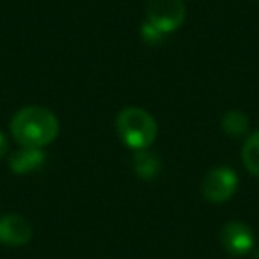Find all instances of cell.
Masks as SVG:
<instances>
[{"mask_svg":"<svg viewBox=\"0 0 259 259\" xmlns=\"http://www.w3.org/2000/svg\"><path fill=\"white\" fill-rule=\"evenodd\" d=\"M134 170L142 180H153L162 170V162L156 155L142 149V151H137V155L134 156Z\"/></svg>","mask_w":259,"mask_h":259,"instance_id":"cell-8","label":"cell"},{"mask_svg":"<svg viewBox=\"0 0 259 259\" xmlns=\"http://www.w3.org/2000/svg\"><path fill=\"white\" fill-rule=\"evenodd\" d=\"M45 162V155L39 148H22L9 158V167L15 174H29L39 169Z\"/></svg>","mask_w":259,"mask_h":259,"instance_id":"cell-7","label":"cell"},{"mask_svg":"<svg viewBox=\"0 0 259 259\" xmlns=\"http://www.w3.org/2000/svg\"><path fill=\"white\" fill-rule=\"evenodd\" d=\"M11 134L22 148H43L59 135V121L45 107H25L11 121Z\"/></svg>","mask_w":259,"mask_h":259,"instance_id":"cell-1","label":"cell"},{"mask_svg":"<svg viewBox=\"0 0 259 259\" xmlns=\"http://www.w3.org/2000/svg\"><path fill=\"white\" fill-rule=\"evenodd\" d=\"M32 240V226L23 215L8 213L0 217V243L6 247H23Z\"/></svg>","mask_w":259,"mask_h":259,"instance_id":"cell-6","label":"cell"},{"mask_svg":"<svg viewBox=\"0 0 259 259\" xmlns=\"http://www.w3.org/2000/svg\"><path fill=\"white\" fill-rule=\"evenodd\" d=\"M255 259H259V250H257V252H255Z\"/></svg>","mask_w":259,"mask_h":259,"instance_id":"cell-13","label":"cell"},{"mask_svg":"<svg viewBox=\"0 0 259 259\" xmlns=\"http://www.w3.org/2000/svg\"><path fill=\"white\" fill-rule=\"evenodd\" d=\"M115 130H117L119 139L128 148L137 149V151L148 149L158 135V124L155 117L149 112L137 107L122 108L119 112L115 119Z\"/></svg>","mask_w":259,"mask_h":259,"instance_id":"cell-2","label":"cell"},{"mask_svg":"<svg viewBox=\"0 0 259 259\" xmlns=\"http://www.w3.org/2000/svg\"><path fill=\"white\" fill-rule=\"evenodd\" d=\"M8 153V139H6V135L0 132V158Z\"/></svg>","mask_w":259,"mask_h":259,"instance_id":"cell-12","label":"cell"},{"mask_svg":"<svg viewBox=\"0 0 259 259\" xmlns=\"http://www.w3.org/2000/svg\"><path fill=\"white\" fill-rule=\"evenodd\" d=\"M141 37L144 39V43L151 45V47H156V45H160L163 41V37H165V34L160 32L156 27H153L151 23L146 22L144 25L141 27Z\"/></svg>","mask_w":259,"mask_h":259,"instance_id":"cell-11","label":"cell"},{"mask_svg":"<svg viewBox=\"0 0 259 259\" xmlns=\"http://www.w3.org/2000/svg\"><path fill=\"white\" fill-rule=\"evenodd\" d=\"M146 16L148 23L167 36L183 25L187 18V8L183 0H148Z\"/></svg>","mask_w":259,"mask_h":259,"instance_id":"cell-3","label":"cell"},{"mask_svg":"<svg viewBox=\"0 0 259 259\" xmlns=\"http://www.w3.org/2000/svg\"><path fill=\"white\" fill-rule=\"evenodd\" d=\"M241 156H243V165L247 167L248 172L259 178V130L248 135L243 144Z\"/></svg>","mask_w":259,"mask_h":259,"instance_id":"cell-10","label":"cell"},{"mask_svg":"<svg viewBox=\"0 0 259 259\" xmlns=\"http://www.w3.org/2000/svg\"><path fill=\"white\" fill-rule=\"evenodd\" d=\"M220 243L227 254L233 257H241L254 247V233L247 224L233 220L227 222L220 231Z\"/></svg>","mask_w":259,"mask_h":259,"instance_id":"cell-5","label":"cell"},{"mask_svg":"<svg viewBox=\"0 0 259 259\" xmlns=\"http://www.w3.org/2000/svg\"><path fill=\"white\" fill-rule=\"evenodd\" d=\"M222 130L229 137H241L248 132V119L243 112L231 110L226 112L222 117Z\"/></svg>","mask_w":259,"mask_h":259,"instance_id":"cell-9","label":"cell"},{"mask_svg":"<svg viewBox=\"0 0 259 259\" xmlns=\"http://www.w3.org/2000/svg\"><path fill=\"white\" fill-rule=\"evenodd\" d=\"M238 176L233 169L227 167H215L208 170L201 185L202 195L213 204H222L236 192Z\"/></svg>","mask_w":259,"mask_h":259,"instance_id":"cell-4","label":"cell"}]
</instances>
